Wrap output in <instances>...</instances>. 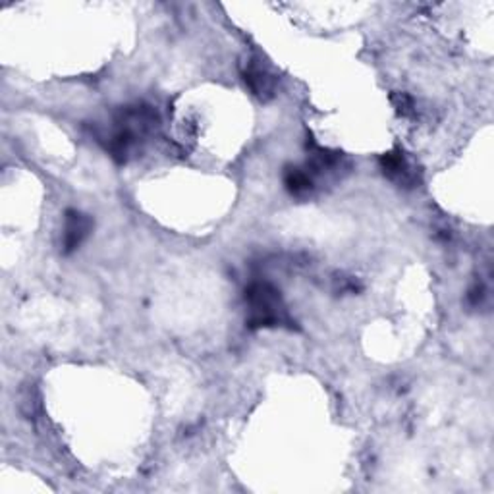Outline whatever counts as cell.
<instances>
[{"label": "cell", "mask_w": 494, "mask_h": 494, "mask_svg": "<svg viewBox=\"0 0 494 494\" xmlns=\"http://www.w3.org/2000/svg\"><path fill=\"white\" fill-rule=\"evenodd\" d=\"M241 75H244V82L247 83L251 93L259 97L261 101H271L277 95V78L259 60L249 59L244 64Z\"/></svg>", "instance_id": "277c9868"}, {"label": "cell", "mask_w": 494, "mask_h": 494, "mask_svg": "<svg viewBox=\"0 0 494 494\" xmlns=\"http://www.w3.org/2000/svg\"><path fill=\"white\" fill-rule=\"evenodd\" d=\"M487 300V288H485V284L482 282H475L474 286L469 288L467 292V303L471 307H481L482 303H485Z\"/></svg>", "instance_id": "52a82bcc"}, {"label": "cell", "mask_w": 494, "mask_h": 494, "mask_svg": "<svg viewBox=\"0 0 494 494\" xmlns=\"http://www.w3.org/2000/svg\"><path fill=\"white\" fill-rule=\"evenodd\" d=\"M247 303V326L249 328H269V326H292L294 321L284 307L280 292L269 282H254L246 290Z\"/></svg>", "instance_id": "6da1fadb"}, {"label": "cell", "mask_w": 494, "mask_h": 494, "mask_svg": "<svg viewBox=\"0 0 494 494\" xmlns=\"http://www.w3.org/2000/svg\"><path fill=\"white\" fill-rule=\"evenodd\" d=\"M284 185H286V190L292 195L307 197V195H311L315 190V180L305 169L288 167L286 170H284Z\"/></svg>", "instance_id": "5b68a950"}, {"label": "cell", "mask_w": 494, "mask_h": 494, "mask_svg": "<svg viewBox=\"0 0 494 494\" xmlns=\"http://www.w3.org/2000/svg\"><path fill=\"white\" fill-rule=\"evenodd\" d=\"M380 170L382 174L387 176L390 182H394L400 188L412 190L417 188L421 182L420 172L415 170V167H412V162L404 157V153L400 151H390L387 155H382L380 161Z\"/></svg>", "instance_id": "7a4b0ae2"}, {"label": "cell", "mask_w": 494, "mask_h": 494, "mask_svg": "<svg viewBox=\"0 0 494 494\" xmlns=\"http://www.w3.org/2000/svg\"><path fill=\"white\" fill-rule=\"evenodd\" d=\"M392 105L396 106V111L402 116H413L415 114V101L408 95V93H392L390 95Z\"/></svg>", "instance_id": "8992f818"}, {"label": "cell", "mask_w": 494, "mask_h": 494, "mask_svg": "<svg viewBox=\"0 0 494 494\" xmlns=\"http://www.w3.org/2000/svg\"><path fill=\"white\" fill-rule=\"evenodd\" d=\"M93 228V221L90 215L75 211V208H68L64 215V234H62V251L66 255L74 254L78 249L83 239L90 236Z\"/></svg>", "instance_id": "3957f363"}]
</instances>
